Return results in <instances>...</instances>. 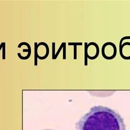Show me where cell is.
Instances as JSON below:
<instances>
[{
	"label": "cell",
	"mask_w": 130,
	"mask_h": 130,
	"mask_svg": "<svg viewBox=\"0 0 130 130\" xmlns=\"http://www.w3.org/2000/svg\"><path fill=\"white\" fill-rule=\"evenodd\" d=\"M75 127L76 130H126L119 114L101 105L92 107L77 121Z\"/></svg>",
	"instance_id": "6da1fadb"
},
{
	"label": "cell",
	"mask_w": 130,
	"mask_h": 130,
	"mask_svg": "<svg viewBox=\"0 0 130 130\" xmlns=\"http://www.w3.org/2000/svg\"><path fill=\"white\" fill-rule=\"evenodd\" d=\"M126 39H130V36H125V37H122L120 40V42H119V49L121 48V45L122 44V42L124 40H126Z\"/></svg>",
	"instance_id": "9c48e42d"
},
{
	"label": "cell",
	"mask_w": 130,
	"mask_h": 130,
	"mask_svg": "<svg viewBox=\"0 0 130 130\" xmlns=\"http://www.w3.org/2000/svg\"><path fill=\"white\" fill-rule=\"evenodd\" d=\"M82 42H69V46H74V59H77V46H82Z\"/></svg>",
	"instance_id": "5b68a950"
},
{
	"label": "cell",
	"mask_w": 130,
	"mask_h": 130,
	"mask_svg": "<svg viewBox=\"0 0 130 130\" xmlns=\"http://www.w3.org/2000/svg\"><path fill=\"white\" fill-rule=\"evenodd\" d=\"M87 43L85 42L84 43V66H87L88 65V60H87V55L88 54V48L87 47Z\"/></svg>",
	"instance_id": "8992f818"
},
{
	"label": "cell",
	"mask_w": 130,
	"mask_h": 130,
	"mask_svg": "<svg viewBox=\"0 0 130 130\" xmlns=\"http://www.w3.org/2000/svg\"><path fill=\"white\" fill-rule=\"evenodd\" d=\"M38 43L37 42L34 43V46H35V57H34V65L37 66L38 65V58H37V55L38 54V47H37Z\"/></svg>",
	"instance_id": "52a82bcc"
},
{
	"label": "cell",
	"mask_w": 130,
	"mask_h": 130,
	"mask_svg": "<svg viewBox=\"0 0 130 130\" xmlns=\"http://www.w3.org/2000/svg\"><path fill=\"white\" fill-rule=\"evenodd\" d=\"M63 59H66V44H65L63 47Z\"/></svg>",
	"instance_id": "7c38bea8"
},
{
	"label": "cell",
	"mask_w": 130,
	"mask_h": 130,
	"mask_svg": "<svg viewBox=\"0 0 130 130\" xmlns=\"http://www.w3.org/2000/svg\"><path fill=\"white\" fill-rule=\"evenodd\" d=\"M65 44H66V42H62V43H61V44L60 47H59L58 50L57 51L56 53H55V56H54V59H56V58L57 57L58 54H59V53H60V52L61 51V49H63V46H64V45Z\"/></svg>",
	"instance_id": "ba28073f"
},
{
	"label": "cell",
	"mask_w": 130,
	"mask_h": 130,
	"mask_svg": "<svg viewBox=\"0 0 130 130\" xmlns=\"http://www.w3.org/2000/svg\"><path fill=\"white\" fill-rule=\"evenodd\" d=\"M90 45H93L94 46L95 48H96V52H95V54L94 55V56H90L88 54L87 55V58L90 59V60H93L95 58H96L98 57V56H99V53H100V48H99V47L98 46V45L95 43V42H90L87 45V47H89Z\"/></svg>",
	"instance_id": "3957f363"
},
{
	"label": "cell",
	"mask_w": 130,
	"mask_h": 130,
	"mask_svg": "<svg viewBox=\"0 0 130 130\" xmlns=\"http://www.w3.org/2000/svg\"><path fill=\"white\" fill-rule=\"evenodd\" d=\"M52 59H54V57L55 56V42H52Z\"/></svg>",
	"instance_id": "30bf717a"
},
{
	"label": "cell",
	"mask_w": 130,
	"mask_h": 130,
	"mask_svg": "<svg viewBox=\"0 0 130 130\" xmlns=\"http://www.w3.org/2000/svg\"><path fill=\"white\" fill-rule=\"evenodd\" d=\"M22 45H25L27 47V49H23V52H28V54L26 56H22L20 53H17V55L18 56V57L21 59H22V60H26V59H27L29 58L30 55H31V47H30V45L27 43V42H21L20 43L18 46V48H20Z\"/></svg>",
	"instance_id": "7a4b0ae2"
},
{
	"label": "cell",
	"mask_w": 130,
	"mask_h": 130,
	"mask_svg": "<svg viewBox=\"0 0 130 130\" xmlns=\"http://www.w3.org/2000/svg\"><path fill=\"white\" fill-rule=\"evenodd\" d=\"M40 45H43L45 47H46V54L44 56H39L38 54L37 55V58L41 59V60H43V59H46L48 55H49V46L45 42H40L39 44H38L37 45V47L38 48Z\"/></svg>",
	"instance_id": "277c9868"
},
{
	"label": "cell",
	"mask_w": 130,
	"mask_h": 130,
	"mask_svg": "<svg viewBox=\"0 0 130 130\" xmlns=\"http://www.w3.org/2000/svg\"><path fill=\"white\" fill-rule=\"evenodd\" d=\"M4 42H2V43H1V45H0V51H1V49H2V48H3V44H4Z\"/></svg>",
	"instance_id": "4fadbf2b"
},
{
	"label": "cell",
	"mask_w": 130,
	"mask_h": 130,
	"mask_svg": "<svg viewBox=\"0 0 130 130\" xmlns=\"http://www.w3.org/2000/svg\"><path fill=\"white\" fill-rule=\"evenodd\" d=\"M5 46H6V45H5V42H4V44H3V57H2V59L3 60H5V58H6V56H5Z\"/></svg>",
	"instance_id": "8fae6325"
}]
</instances>
